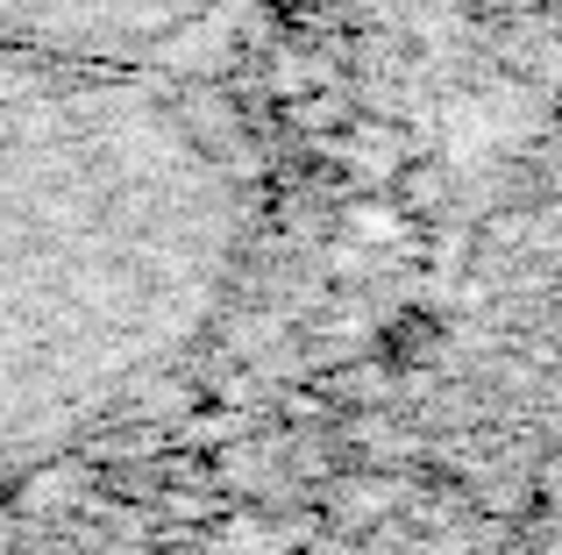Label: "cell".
Instances as JSON below:
<instances>
[{"label": "cell", "mask_w": 562, "mask_h": 555, "mask_svg": "<svg viewBox=\"0 0 562 555\" xmlns=\"http://www.w3.org/2000/svg\"><path fill=\"white\" fill-rule=\"evenodd\" d=\"M235 0H0V36L93 65H150L186 50Z\"/></svg>", "instance_id": "1"}]
</instances>
